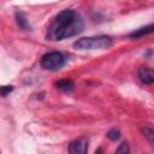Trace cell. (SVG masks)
<instances>
[{"mask_svg":"<svg viewBox=\"0 0 154 154\" xmlns=\"http://www.w3.org/2000/svg\"><path fill=\"white\" fill-rule=\"evenodd\" d=\"M153 24H149V25H146V26H142V28H138L136 30H134L132 32L129 34V37L132 38V40H137V38H141L148 34H150L153 31Z\"/></svg>","mask_w":154,"mask_h":154,"instance_id":"cell-6","label":"cell"},{"mask_svg":"<svg viewBox=\"0 0 154 154\" xmlns=\"http://www.w3.org/2000/svg\"><path fill=\"white\" fill-rule=\"evenodd\" d=\"M69 154H88V138L81 136L70 142Z\"/></svg>","mask_w":154,"mask_h":154,"instance_id":"cell-4","label":"cell"},{"mask_svg":"<svg viewBox=\"0 0 154 154\" xmlns=\"http://www.w3.org/2000/svg\"><path fill=\"white\" fill-rule=\"evenodd\" d=\"M66 63V57L61 53V52H48L45 55H42L41 58V66L45 70H49V71H57L60 70Z\"/></svg>","mask_w":154,"mask_h":154,"instance_id":"cell-3","label":"cell"},{"mask_svg":"<svg viewBox=\"0 0 154 154\" xmlns=\"http://www.w3.org/2000/svg\"><path fill=\"white\" fill-rule=\"evenodd\" d=\"M13 90V87L12 85H4V87H0V95L1 96H6L8 93H11Z\"/></svg>","mask_w":154,"mask_h":154,"instance_id":"cell-12","label":"cell"},{"mask_svg":"<svg viewBox=\"0 0 154 154\" xmlns=\"http://www.w3.org/2000/svg\"><path fill=\"white\" fill-rule=\"evenodd\" d=\"M16 19H17L18 25H19L22 29H24V30H30V29H31L29 20L24 17V14H23L22 12H17V13H16Z\"/></svg>","mask_w":154,"mask_h":154,"instance_id":"cell-8","label":"cell"},{"mask_svg":"<svg viewBox=\"0 0 154 154\" xmlns=\"http://www.w3.org/2000/svg\"><path fill=\"white\" fill-rule=\"evenodd\" d=\"M55 85H57V88H59L64 91H71L75 87L73 81H71V79H59L55 83Z\"/></svg>","mask_w":154,"mask_h":154,"instance_id":"cell-7","label":"cell"},{"mask_svg":"<svg viewBox=\"0 0 154 154\" xmlns=\"http://www.w3.org/2000/svg\"><path fill=\"white\" fill-rule=\"evenodd\" d=\"M142 134H143V136H144V137H146V138L149 141V143L152 144V143H153V135H154L153 128H152L150 125L142 128Z\"/></svg>","mask_w":154,"mask_h":154,"instance_id":"cell-9","label":"cell"},{"mask_svg":"<svg viewBox=\"0 0 154 154\" xmlns=\"http://www.w3.org/2000/svg\"><path fill=\"white\" fill-rule=\"evenodd\" d=\"M95 154H103V153H102V149H101V148H97L96 152H95Z\"/></svg>","mask_w":154,"mask_h":154,"instance_id":"cell-13","label":"cell"},{"mask_svg":"<svg viewBox=\"0 0 154 154\" xmlns=\"http://www.w3.org/2000/svg\"><path fill=\"white\" fill-rule=\"evenodd\" d=\"M114 154H130V147H129V143H128L126 141L122 142V143L118 146V148H117V150H116Z\"/></svg>","mask_w":154,"mask_h":154,"instance_id":"cell-10","label":"cell"},{"mask_svg":"<svg viewBox=\"0 0 154 154\" xmlns=\"http://www.w3.org/2000/svg\"><path fill=\"white\" fill-rule=\"evenodd\" d=\"M112 45L113 41L109 36L100 35V36L81 37L73 42L72 47L78 51H102L109 48Z\"/></svg>","mask_w":154,"mask_h":154,"instance_id":"cell-2","label":"cell"},{"mask_svg":"<svg viewBox=\"0 0 154 154\" xmlns=\"http://www.w3.org/2000/svg\"><path fill=\"white\" fill-rule=\"evenodd\" d=\"M0 154H1V153H0Z\"/></svg>","mask_w":154,"mask_h":154,"instance_id":"cell-14","label":"cell"},{"mask_svg":"<svg viewBox=\"0 0 154 154\" xmlns=\"http://www.w3.org/2000/svg\"><path fill=\"white\" fill-rule=\"evenodd\" d=\"M120 131L118 129H111L108 132H107V137L111 140V141H118L120 138Z\"/></svg>","mask_w":154,"mask_h":154,"instance_id":"cell-11","label":"cell"},{"mask_svg":"<svg viewBox=\"0 0 154 154\" xmlns=\"http://www.w3.org/2000/svg\"><path fill=\"white\" fill-rule=\"evenodd\" d=\"M83 28L84 22L82 16L72 8H66L60 11L53 18L48 26L47 40L63 41L65 38L77 36L79 32H82Z\"/></svg>","mask_w":154,"mask_h":154,"instance_id":"cell-1","label":"cell"},{"mask_svg":"<svg viewBox=\"0 0 154 154\" xmlns=\"http://www.w3.org/2000/svg\"><path fill=\"white\" fill-rule=\"evenodd\" d=\"M138 78H140V81L142 82V83H144V84H153V82H154V72H153V70L150 69V67H148V66H141L140 69H138Z\"/></svg>","mask_w":154,"mask_h":154,"instance_id":"cell-5","label":"cell"}]
</instances>
